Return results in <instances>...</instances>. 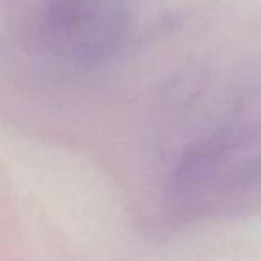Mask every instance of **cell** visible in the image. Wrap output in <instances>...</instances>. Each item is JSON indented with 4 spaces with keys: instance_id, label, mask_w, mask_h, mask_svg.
Instances as JSON below:
<instances>
[{
    "instance_id": "6da1fadb",
    "label": "cell",
    "mask_w": 261,
    "mask_h": 261,
    "mask_svg": "<svg viewBox=\"0 0 261 261\" xmlns=\"http://www.w3.org/2000/svg\"><path fill=\"white\" fill-rule=\"evenodd\" d=\"M129 23L127 0H45L38 36L50 56L91 68L118 54Z\"/></svg>"
}]
</instances>
